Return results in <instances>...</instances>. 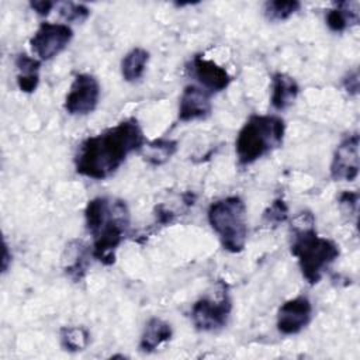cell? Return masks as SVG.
I'll return each mask as SVG.
<instances>
[{"mask_svg": "<svg viewBox=\"0 0 360 360\" xmlns=\"http://www.w3.org/2000/svg\"><path fill=\"white\" fill-rule=\"evenodd\" d=\"M301 8V3L297 0H271L263 6V13L269 21H285Z\"/></svg>", "mask_w": 360, "mask_h": 360, "instance_id": "obj_20", "label": "cell"}, {"mask_svg": "<svg viewBox=\"0 0 360 360\" xmlns=\"http://www.w3.org/2000/svg\"><path fill=\"white\" fill-rule=\"evenodd\" d=\"M212 111L211 93L197 84H187L183 89L179 103V120L190 122L205 120Z\"/></svg>", "mask_w": 360, "mask_h": 360, "instance_id": "obj_12", "label": "cell"}, {"mask_svg": "<svg viewBox=\"0 0 360 360\" xmlns=\"http://www.w3.org/2000/svg\"><path fill=\"white\" fill-rule=\"evenodd\" d=\"M342 84L349 96H357V93H359V72H357V69L349 72L343 77Z\"/></svg>", "mask_w": 360, "mask_h": 360, "instance_id": "obj_24", "label": "cell"}, {"mask_svg": "<svg viewBox=\"0 0 360 360\" xmlns=\"http://www.w3.org/2000/svg\"><path fill=\"white\" fill-rule=\"evenodd\" d=\"M15 68L17 73V84L22 93H32L37 90L39 83V69L41 60L32 58L27 53H18L15 56Z\"/></svg>", "mask_w": 360, "mask_h": 360, "instance_id": "obj_16", "label": "cell"}, {"mask_svg": "<svg viewBox=\"0 0 360 360\" xmlns=\"http://www.w3.org/2000/svg\"><path fill=\"white\" fill-rule=\"evenodd\" d=\"M59 15L66 21V22H83L89 18L90 10L82 3H73V1H63V3H56Z\"/></svg>", "mask_w": 360, "mask_h": 360, "instance_id": "obj_21", "label": "cell"}, {"mask_svg": "<svg viewBox=\"0 0 360 360\" xmlns=\"http://www.w3.org/2000/svg\"><path fill=\"white\" fill-rule=\"evenodd\" d=\"M177 150V141L167 139V138H159L153 139L150 142H145L142 149L139 150L142 153V158L152 166H160L166 163Z\"/></svg>", "mask_w": 360, "mask_h": 360, "instance_id": "obj_18", "label": "cell"}, {"mask_svg": "<svg viewBox=\"0 0 360 360\" xmlns=\"http://www.w3.org/2000/svg\"><path fill=\"white\" fill-rule=\"evenodd\" d=\"M10 259H11V255H8V246H7V243L4 242V246H3V262H1V271H3V273L7 271Z\"/></svg>", "mask_w": 360, "mask_h": 360, "instance_id": "obj_26", "label": "cell"}, {"mask_svg": "<svg viewBox=\"0 0 360 360\" xmlns=\"http://www.w3.org/2000/svg\"><path fill=\"white\" fill-rule=\"evenodd\" d=\"M100 100V83L90 73L75 76L65 97L63 107L70 115H87L93 112Z\"/></svg>", "mask_w": 360, "mask_h": 360, "instance_id": "obj_8", "label": "cell"}, {"mask_svg": "<svg viewBox=\"0 0 360 360\" xmlns=\"http://www.w3.org/2000/svg\"><path fill=\"white\" fill-rule=\"evenodd\" d=\"M285 122L276 114H253L236 135L235 152L240 166H249L283 145Z\"/></svg>", "mask_w": 360, "mask_h": 360, "instance_id": "obj_3", "label": "cell"}, {"mask_svg": "<svg viewBox=\"0 0 360 360\" xmlns=\"http://www.w3.org/2000/svg\"><path fill=\"white\" fill-rule=\"evenodd\" d=\"M357 202H359V193L357 191H343L339 195V205L346 210L349 214L357 212Z\"/></svg>", "mask_w": 360, "mask_h": 360, "instance_id": "obj_23", "label": "cell"}, {"mask_svg": "<svg viewBox=\"0 0 360 360\" xmlns=\"http://www.w3.org/2000/svg\"><path fill=\"white\" fill-rule=\"evenodd\" d=\"M149 60V52L141 46H135L125 53L121 60V75L125 82L134 83L142 79Z\"/></svg>", "mask_w": 360, "mask_h": 360, "instance_id": "obj_17", "label": "cell"}, {"mask_svg": "<svg viewBox=\"0 0 360 360\" xmlns=\"http://www.w3.org/2000/svg\"><path fill=\"white\" fill-rule=\"evenodd\" d=\"M298 93H300V86L292 76L283 72L273 73L270 103L274 110L283 111L288 108L295 101Z\"/></svg>", "mask_w": 360, "mask_h": 360, "instance_id": "obj_13", "label": "cell"}, {"mask_svg": "<svg viewBox=\"0 0 360 360\" xmlns=\"http://www.w3.org/2000/svg\"><path fill=\"white\" fill-rule=\"evenodd\" d=\"M73 30L63 22H41L30 39L32 52L39 60H49L59 55L72 41Z\"/></svg>", "mask_w": 360, "mask_h": 360, "instance_id": "obj_7", "label": "cell"}, {"mask_svg": "<svg viewBox=\"0 0 360 360\" xmlns=\"http://www.w3.org/2000/svg\"><path fill=\"white\" fill-rule=\"evenodd\" d=\"M359 1H339L326 13V25L333 32H343L347 28L359 24Z\"/></svg>", "mask_w": 360, "mask_h": 360, "instance_id": "obj_15", "label": "cell"}, {"mask_svg": "<svg viewBox=\"0 0 360 360\" xmlns=\"http://www.w3.org/2000/svg\"><path fill=\"white\" fill-rule=\"evenodd\" d=\"M59 340L63 350L77 353L90 343V333L84 326H63L59 330Z\"/></svg>", "mask_w": 360, "mask_h": 360, "instance_id": "obj_19", "label": "cell"}, {"mask_svg": "<svg viewBox=\"0 0 360 360\" xmlns=\"http://www.w3.org/2000/svg\"><path fill=\"white\" fill-rule=\"evenodd\" d=\"M207 218L225 250L240 253L245 249L248 239L246 204L239 195H228L211 202Z\"/></svg>", "mask_w": 360, "mask_h": 360, "instance_id": "obj_5", "label": "cell"}, {"mask_svg": "<svg viewBox=\"0 0 360 360\" xmlns=\"http://www.w3.org/2000/svg\"><path fill=\"white\" fill-rule=\"evenodd\" d=\"M359 134L345 136L336 146L329 166L335 181H353L359 176Z\"/></svg>", "mask_w": 360, "mask_h": 360, "instance_id": "obj_9", "label": "cell"}, {"mask_svg": "<svg viewBox=\"0 0 360 360\" xmlns=\"http://www.w3.org/2000/svg\"><path fill=\"white\" fill-rule=\"evenodd\" d=\"M84 222L93 238L91 256L104 266L114 264L115 252L129 232L127 202L115 197H94L84 208Z\"/></svg>", "mask_w": 360, "mask_h": 360, "instance_id": "obj_2", "label": "cell"}, {"mask_svg": "<svg viewBox=\"0 0 360 360\" xmlns=\"http://www.w3.org/2000/svg\"><path fill=\"white\" fill-rule=\"evenodd\" d=\"M312 311V302L307 295L285 301L277 311V330L285 336L300 333L311 322Z\"/></svg>", "mask_w": 360, "mask_h": 360, "instance_id": "obj_10", "label": "cell"}, {"mask_svg": "<svg viewBox=\"0 0 360 360\" xmlns=\"http://www.w3.org/2000/svg\"><path fill=\"white\" fill-rule=\"evenodd\" d=\"M290 250L297 257L301 274L309 285L318 284L323 271L340 255L338 243L329 238L319 236L312 222L294 231Z\"/></svg>", "mask_w": 360, "mask_h": 360, "instance_id": "obj_4", "label": "cell"}, {"mask_svg": "<svg viewBox=\"0 0 360 360\" xmlns=\"http://www.w3.org/2000/svg\"><path fill=\"white\" fill-rule=\"evenodd\" d=\"M263 218L269 222V224H281L284 221H287L288 218V207L284 202L283 198H276L269 208L264 211Z\"/></svg>", "mask_w": 360, "mask_h": 360, "instance_id": "obj_22", "label": "cell"}, {"mask_svg": "<svg viewBox=\"0 0 360 360\" xmlns=\"http://www.w3.org/2000/svg\"><path fill=\"white\" fill-rule=\"evenodd\" d=\"M145 135L138 120L131 117L105 131L86 138L75 155V170L77 174L104 180L112 176L127 158L141 150Z\"/></svg>", "mask_w": 360, "mask_h": 360, "instance_id": "obj_1", "label": "cell"}, {"mask_svg": "<svg viewBox=\"0 0 360 360\" xmlns=\"http://www.w3.org/2000/svg\"><path fill=\"white\" fill-rule=\"evenodd\" d=\"M173 336L172 325L162 318L153 316L150 318L142 330L139 339V350L143 353L155 352L160 345L170 340Z\"/></svg>", "mask_w": 360, "mask_h": 360, "instance_id": "obj_14", "label": "cell"}, {"mask_svg": "<svg viewBox=\"0 0 360 360\" xmlns=\"http://www.w3.org/2000/svg\"><path fill=\"white\" fill-rule=\"evenodd\" d=\"M56 6V3L49 0H32L30 1V7L38 14V15H48L49 11Z\"/></svg>", "mask_w": 360, "mask_h": 360, "instance_id": "obj_25", "label": "cell"}, {"mask_svg": "<svg viewBox=\"0 0 360 360\" xmlns=\"http://www.w3.org/2000/svg\"><path fill=\"white\" fill-rule=\"evenodd\" d=\"M231 312L232 298L228 285L224 281H219L214 297L205 295L193 304L190 316L197 330L215 332L228 323Z\"/></svg>", "mask_w": 360, "mask_h": 360, "instance_id": "obj_6", "label": "cell"}, {"mask_svg": "<svg viewBox=\"0 0 360 360\" xmlns=\"http://www.w3.org/2000/svg\"><path fill=\"white\" fill-rule=\"evenodd\" d=\"M187 69L200 86L211 94L225 90L232 82V76L225 68L202 55L193 56Z\"/></svg>", "mask_w": 360, "mask_h": 360, "instance_id": "obj_11", "label": "cell"}]
</instances>
